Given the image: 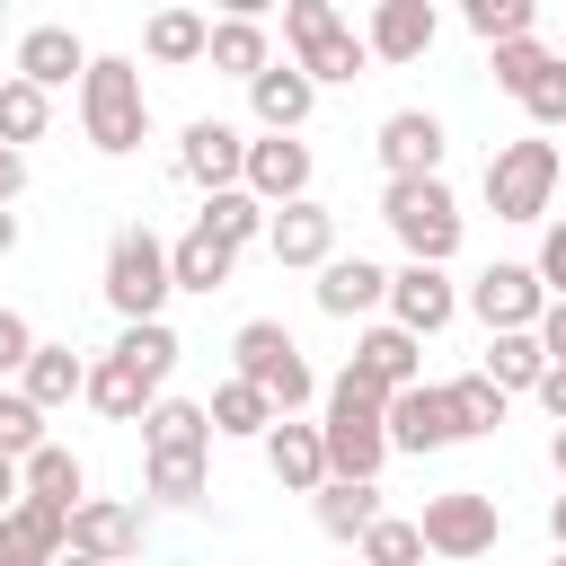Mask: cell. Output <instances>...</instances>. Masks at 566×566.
Here are the masks:
<instances>
[{
	"label": "cell",
	"mask_w": 566,
	"mask_h": 566,
	"mask_svg": "<svg viewBox=\"0 0 566 566\" xmlns=\"http://www.w3.org/2000/svg\"><path fill=\"white\" fill-rule=\"evenodd\" d=\"M80 133L106 159H133L150 142V97H142V62L133 53H88V71H80Z\"/></svg>",
	"instance_id": "6da1fadb"
},
{
	"label": "cell",
	"mask_w": 566,
	"mask_h": 566,
	"mask_svg": "<svg viewBox=\"0 0 566 566\" xmlns=\"http://www.w3.org/2000/svg\"><path fill=\"white\" fill-rule=\"evenodd\" d=\"M380 221H389V239L407 248V256H460V230H469V212H460V195L442 186V168H416V177H389L380 186Z\"/></svg>",
	"instance_id": "7a4b0ae2"
},
{
	"label": "cell",
	"mask_w": 566,
	"mask_h": 566,
	"mask_svg": "<svg viewBox=\"0 0 566 566\" xmlns=\"http://www.w3.org/2000/svg\"><path fill=\"white\" fill-rule=\"evenodd\" d=\"M230 371H248V380L274 398V416L318 407V371H310V354H301V336H292L283 318H239V336H230Z\"/></svg>",
	"instance_id": "3957f363"
},
{
	"label": "cell",
	"mask_w": 566,
	"mask_h": 566,
	"mask_svg": "<svg viewBox=\"0 0 566 566\" xmlns=\"http://www.w3.org/2000/svg\"><path fill=\"white\" fill-rule=\"evenodd\" d=\"M557 177H566L557 168V142L548 133H522V142H495L486 150V177L478 186H486V212L495 221H539L557 203Z\"/></svg>",
	"instance_id": "277c9868"
},
{
	"label": "cell",
	"mask_w": 566,
	"mask_h": 566,
	"mask_svg": "<svg viewBox=\"0 0 566 566\" xmlns=\"http://www.w3.org/2000/svg\"><path fill=\"white\" fill-rule=\"evenodd\" d=\"M97 292H106V310L115 318H150V310H168V239L150 230V221H124L115 239H106V274H97Z\"/></svg>",
	"instance_id": "5b68a950"
},
{
	"label": "cell",
	"mask_w": 566,
	"mask_h": 566,
	"mask_svg": "<svg viewBox=\"0 0 566 566\" xmlns=\"http://www.w3.org/2000/svg\"><path fill=\"white\" fill-rule=\"evenodd\" d=\"M283 44H292V62L318 80V88H345V80H363V35L336 18V0H283Z\"/></svg>",
	"instance_id": "8992f818"
},
{
	"label": "cell",
	"mask_w": 566,
	"mask_h": 566,
	"mask_svg": "<svg viewBox=\"0 0 566 566\" xmlns=\"http://www.w3.org/2000/svg\"><path fill=\"white\" fill-rule=\"evenodd\" d=\"M416 531H424V557H486L504 539V513L486 486H442V495H424Z\"/></svg>",
	"instance_id": "52a82bcc"
},
{
	"label": "cell",
	"mask_w": 566,
	"mask_h": 566,
	"mask_svg": "<svg viewBox=\"0 0 566 566\" xmlns=\"http://www.w3.org/2000/svg\"><path fill=\"white\" fill-rule=\"evenodd\" d=\"M380 433H389V451H407V460H424V451H451L460 442V416H451V398H442V380H398L389 389V407H380Z\"/></svg>",
	"instance_id": "ba28073f"
},
{
	"label": "cell",
	"mask_w": 566,
	"mask_h": 566,
	"mask_svg": "<svg viewBox=\"0 0 566 566\" xmlns=\"http://www.w3.org/2000/svg\"><path fill=\"white\" fill-rule=\"evenodd\" d=\"M398 327H416V336H442L451 318H460V283L442 274V256H407L398 274H389V301H380Z\"/></svg>",
	"instance_id": "9c48e42d"
},
{
	"label": "cell",
	"mask_w": 566,
	"mask_h": 566,
	"mask_svg": "<svg viewBox=\"0 0 566 566\" xmlns=\"http://www.w3.org/2000/svg\"><path fill=\"white\" fill-rule=\"evenodd\" d=\"M265 256L292 265V274H310L318 256H336V212H327L318 195H283V203L265 212Z\"/></svg>",
	"instance_id": "30bf717a"
},
{
	"label": "cell",
	"mask_w": 566,
	"mask_h": 566,
	"mask_svg": "<svg viewBox=\"0 0 566 566\" xmlns=\"http://www.w3.org/2000/svg\"><path fill=\"white\" fill-rule=\"evenodd\" d=\"M539 301H548L539 265H513V256H495V265L460 292V310H469L478 327H531V318H539Z\"/></svg>",
	"instance_id": "8fae6325"
},
{
	"label": "cell",
	"mask_w": 566,
	"mask_h": 566,
	"mask_svg": "<svg viewBox=\"0 0 566 566\" xmlns=\"http://www.w3.org/2000/svg\"><path fill=\"white\" fill-rule=\"evenodd\" d=\"M310 106H318V80H310L292 53H265V62L248 71V115H256L265 133H301Z\"/></svg>",
	"instance_id": "7c38bea8"
},
{
	"label": "cell",
	"mask_w": 566,
	"mask_h": 566,
	"mask_svg": "<svg viewBox=\"0 0 566 566\" xmlns=\"http://www.w3.org/2000/svg\"><path fill=\"white\" fill-rule=\"evenodd\" d=\"M433 35H442V9H433V0H371L363 53H371V62H389V71H407V62H424V53H433Z\"/></svg>",
	"instance_id": "4fadbf2b"
},
{
	"label": "cell",
	"mask_w": 566,
	"mask_h": 566,
	"mask_svg": "<svg viewBox=\"0 0 566 566\" xmlns=\"http://www.w3.org/2000/svg\"><path fill=\"white\" fill-rule=\"evenodd\" d=\"M62 548H71V504H44V495L0 504V566H44Z\"/></svg>",
	"instance_id": "5bb4252c"
},
{
	"label": "cell",
	"mask_w": 566,
	"mask_h": 566,
	"mask_svg": "<svg viewBox=\"0 0 566 566\" xmlns=\"http://www.w3.org/2000/svg\"><path fill=\"white\" fill-rule=\"evenodd\" d=\"M310 177H318L310 142H301V133H265V124H256V142H248V159H239V186H248V195H265V203H283V195H310Z\"/></svg>",
	"instance_id": "9a60e30c"
},
{
	"label": "cell",
	"mask_w": 566,
	"mask_h": 566,
	"mask_svg": "<svg viewBox=\"0 0 566 566\" xmlns=\"http://www.w3.org/2000/svg\"><path fill=\"white\" fill-rule=\"evenodd\" d=\"M150 539V513L124 495H80L71 504V557H133Z\"/></svg>",
	"instance_id": "2e32d148"
},
{
	"label": "cell",
	"mask_w": 566,
	"mask_h": 566,
	"mask_svg": "<svg viewBox=\"0 0 566 566\" xmlns=\"http://www.w3.org/2000/svg\"><path fill=\"white\" fill-rule=\"evenodd\" d=\"M239 159H248V133L221 124V115H195L177 133V177L203 195V186H239Z\"/></svg>",
	"instance_id": "e0dca14e"
},
{
	"label": "cell",
	"mask_w": 566,
	"mask_h": 566,
	"mask_svg": "<svg viewBox=\"0 0 566 566\" xmlns=\"http://www.w3.org/2000/svg\"><path fill=\"white\" fill-rule=\"evenodd\" d=\"M256 451H265V469H274L283 495H310V486L327 478V442H318V424H301V407L274 416V424L256 433Z\"/></svg>",
	"instance_id": "ac0fdd59"
},
{
	"label": "cell",
	"mask_w": 566,
	"mask_h": 566,
	"mask_svg": "<svg viewBox=\"0 0 566 566\" xmlns=\"http://www.w3.org/2000/svg\"><path fill=\"white\" fill-rule=\"evenodd\" d=\"M442 115L433 106H398V115H380V133H371V150H380V168L389 177H416V168H442Z\"/></svg>",
	"instance_id": "d6986e66"
},
{
	"label": "cell",
	"mask_w": 566,
	"mask_h": 566,
	"mask_svg": "<svg viewBox=\"0 0 566 566\" xmlns=\"http://www.w3.org/2000/svg\"><path fill=\"white\" fill-rule=\"evenodd\" d=\"M310 274H318L310 292H318L327 318H371V310L389 301V265H371V256H318Z\"/></svg>",
	"instance_id": "ffe728a7"
},
{
	"label": "cell",
	"mask_w": 566,
	"mask_h": 566,
	"mask_svg": "<svg viewBox=\"0 0 566 566\" xmlns=\"http://www.w3.org/2000/svg\"><path fill=\"white\" fill-rule=\"evenodd\" d=\"M230 274H239V248H230L221 230H203V221H195L186 239H168V283H177V292H203V301H212Z\"/></svg>",
	"instance_id": "44dd1931"
},
{
	"label": "cell",
	"mask_w": 566,
	"mask_h": 566,
	"mask_svg": "<svg viewBox=\"0 0 566 566\" xmlns=\"http://www.w3.org/2000/svg\"><path fill=\"white\" fill-rule=\"evenodd\" d=\"M80 380H88V354H80V345H53V336H35V345H27V363H18V389H27L44 416H53V407H71V398H80Z\"/></svg>",
	"instance_id": "7402d4cb"
},
{
	"label": "cell",
	"mask_w": 566,
	"mask_h": 566,
	"mask_svg": "<svg viewBox=\"0 0 566 566\" xmlns=\"http://www.w3.org/2000/svg\"><path fill=\"white\" fill-rule=\"evenodd\" d=\"M133 424H142V451H212V407L203 398H168L159 389Z\"/></svg>",
	"instance_id": "603a6c76"
},
{
	"label": "cell",
	"mask_w": 566,
	"mask_h": 566,
	"mask_svg": "<svg viewBox=\"0 0 566 566\" xmlns=\"http://www.w3.org/2000/svg\"><path fill=\"white\" fill-rule=\"evenodd\" d=\"M18 71H27L35 88H80L88 44H80L71 27H27V35H18Z\"/></svg>",
	"instance_id": "cb8c5ba5"
},
{
	"label": "cell",
	"mask_w": 566,
	"mask_h": 566,
	"mask_svg": "<svg viewBox=\"0 0 566 566\" xmlns=\"http://www.w3.org/2000/svg\"><path fill=\"white\" fill-rule=\"evenodd\" d=\"M345 363H363L371 380H389V389H398V380H416V371H424V336H416V327H398V318H371V327L354 336V354H345Z\"/></svg>",
	"instance_id": "d4e9b609"
},
{
	"label": "cell",
	"mask_w": 566,
	"mask_h": 566,
	"mask_svg": "<svg viewBox=\"0 0 566 566\" xmlns=\"http://www.w3.org/2000/svg\"><path fill=\"white\" fill-rule=\"evenodd\" d=\"M80 398H88V407H97L106 424H133V416H142V407H150L159 389H150V380H142V371H133V363H124V354L106 345V354L88 363V380H80Z\"/></svg>",
	"instance_id": "484cf974"
},
{
	"label": "cell",
	"mask_w": 566,
	"mask_h": 566,
	"mask_svg": "<svg viewBox=\"0 0 566 566\" xmlns=\"http://www.w3.org/2000/svg\"><path fill=\"white\" fill-rule=\"evenodd\" d=\"M18 495H44V504H80V495H88V460H80L71 442H53V433H44V442L18 460Z\"/></svg>",
	"instance_id": "4316f807"
},
{
	"label": "cell",
	"mask_w": 566,
	"mask_h": 566,
	"mask_svg": "<svg viewBox=\"0 0 566 566\" xmlns=\"http://www.w3.org/2000/svg\"><path fill=\"white\" fill-rule=\"evenodd\" d=\"M212 442H256L265 424H274V398L248 380V371H230V380H212Z\"/></svg>",
	"instance_id": "83f0119b"
},
{
	"label": "cell",
	"mask_w": 566,
	"mask_h": 566,
	"mask_svg": "<svg viewBox=\"0 0 566 566\" xmlns=\"http://www.w3.org/2000/svg\"><path fill=\"white\" fill-rule=\"evenodd\" d=\"M203 35H212V18H203V9H150L142 53H150L159 71H195V62H203Z\"/></svg>",
	"instance_id": "f1b7e54d"
},
{
	"label": "cell",
	"mask_w": 566,
	"mask_h": 566,
	"mask_svg": "<svg viewBox=\"0 0 566 566\" xmlns=\"http://www.w3.org/2000/svg\"><path fill=\"white\" fill-rule=\"evenodd\" d=\"M265 212H274V203H265V195H248V186H203V212H195V221H203V230H221V239L248 256V248H265Z\"/></svg>",
	"instance_id": "f546056e"
},
{
	"label": "cell",
	"mask_w": 566,
	"mask_h": 566,
	"mask_svg": "<svg viewBox=\"0 0 566 566\" xmlns=\"http://www.w3.org/2000/svg\"><path fill=\"white\" fill-rule=\"evenodd\" d=\"M310 513H318L327 539H354V531L380 513V478H318V486H310Z\"/></svg>",
	"instance_id": "4dcf8cb0"
},
{
	"label": "cell",
	"mask_w": 566,
	"mask_h": 566,
	"mask_svg": "<svg viewBox=\"0 0 566 566\" xmlns=\"http://www.w3.org/2000/svg\"><path fill=\"white\" fill-rule=\"evenodd\" d=\"M142 495L168 513H195L203 504V451H142Z\"/></svg>",
	"instance_id": "1f68e13d"
},
{
	"label": "cell",
	"mask_w": 566,
	"mask_h": 566,
	"mask_svg": "<svg viewBox=\"0 0 566 566\" xmlns=\"http://www.w3.org/2000/svg\"><path fill=\"white\" fill-rule=\"evenodd\" d=\"M115 354H124V363H133V371H142L150 389H168V371H177V354H186V345H177V327H168V318L150 310V318H124Z\"/></svg>",
	"instance_id": "d6a6232c"
},
{
	"label": "cell",
	"mask_w": 566,
	"mask_h": 566,
	"mask_svg": "<svg viewBox=\"0 0 566 566\" xmlns=\"http://www.w3.org/2000/svg\"><path fill=\"white\" fill-rule=\"evenodd\" d=\"M265 53H274V44H265V27H256V18H230V9H221V18H212V35H203V62H212L221 80H248Z\"/></svg>",
	"instance_id": "836d02e7"
},
{
	"label": "cell",
	"mask_w": 566,
	"mask_h": 566,
	"mask_svg": "<svg viewBox=\"0 0 566 566\" xmlns=\"http://www.w3.org/2000/svg\"><path fill=\"white\" fill-rule=\"evenodd\" d=\"M442 398H451V416H460V442L495 433V424H504V407H513V389H504V380H486V371H460V380H442Z\"/></svg>",
	"instance_id": "e575fe53"
},
{
	"label": "cell",
	"mask_w": 566,
	"mask_h": 566,
	"mask_svg": "<svg viewBox=\"0 0 566 566\" xmlns=\"http://www.w3.org/2000/svg\"><path fill=\"white\" fill-rule=\"evenodd\" d=\"M539 363H548V345L531 336V327H486V380H504V389H531L539 380Z\"/></svg>",
	"instance_id": "d590c367"
},
{
	"label": "cell",
	"mask_w": 566,
	"mask_h": 566,
	"mask_svg": "<svg viewBox=\"0 0 566 566\" xmlns=\"http://www.w3.org/2000/svg\"><path fill=\"white\" fill-rule=\"evenodd\" d=\"M44 124H53V88H35L27 71H9L0 80V142H44Z\"/></svg>",
	"instance_id": "8d00e7d4"
},
{
	"label": "cell",
	"mask_w": 566,
	"mask_h": 566,
	"mask_svg": "<svg viewBox=\"0 0 566 566\" xmlns=\"http://www.w3.org/2000/svg\"><path fill=\"white\" fill-rule=\"evenodd\" d=\"M548 53H557V44H539V27H522V35H495V44H486V71H495V88H504V97H522V88L539 80V62H548Z\"/></svg>",
	"instance_id": "74e56055"
},
{
	"label": "cell",
	"mask_w": 566,
	"mask_h": 566,
	"mask_svg": "<svg viewBox=\"0 0 566 566\" xmlns=\"http://www.w3.org/2000/svg\"><path fill=\"white\" fill-rule=\"evenodd\" d=\"M460 9V27L478 35V44H495V35H522V27H539V0H451Z\"/></svg>",
	"instance_id": "f35d334b"
},
{
	"label": "cell",
	"mask_w": 566,
	"mask_h": 566,
	"mask_svg": "<svg viewBox=\"0 0 566 566\" xmlns=\"http://www.w3.org/2000/svg\"><path fill=\"white\" fill-rule=\"evenodd\" d=\"M354 548H363V557H380V566H407V557H424V531H416V522H398V513H371V522L354 531Z\"/></svg>",
	"instance_id": "ab89813d"
},
{
	"label": "cell",
	"mask_w": 566,
	"mask_h": 566,
	"mask_svg": "<svg viewBox=\"0 0 566 566\" xmlns=\"http://www.w3.org/2000/svg\"><path fill=\"white\" fill-rule=\"evenodd\" d=\"M35 442H44V407H35L18 380H0V451H9V460H27Z\"/></svg>",
	"instance_id": "60d3db41"
},
{
	"label": "cell",
	"mask_w": 566,
	"mask_h": 566,
	"mask_svg": "<svg viewBox=\"0 0 566 566\" xmlns=\"http://www.w3.org/2000/svg\"><path fill=\"white\" fill-rule=\"evenodd\" d=\"M522 115H531L539 133H557V124H566V53H548V62H539V80L522 88Z\"/></svg>",
	"instance_id": "b9f144b4"
},
{
	"label": "cell",
	"mask_w": 566,
	"mask_h": 566,
	"mask_svg": "<svg viewBox=\"0 0 566 566\" xmlns=\"http://www.w3.org/2000/svg\"><path fill=\"white\" fill-rule=\"evenodd\" d=\"M531 265H539L548 292H566V212H539V256Z\"/></svg>",
	"instance_id": "7bdbcfd3"
},
{
	"label": "cell",
	"mask_w": 566,
	"mask_h": 566,
	"mask_svg": "<svg viewBox=\"0 0 566 566\" xmlns=\"http://www.w3.org/2000/svg\"><path fill=\"white\" fill-rule=\"evenodd\" d=\"M27 345H35V327H27V310H9V301H0V380H18V363H27Z\"/></svg>",
	"instance_id": "ee69618b"
},
{
	"label": "cell",
	"mask_w": 566,
	"mask_h": 566,
	"mask_svg": "<svg viewBox=\"0 0 566 566\" xmlns=\"http://www.w3.org/2000/svg\"><path fill=\"white\" fill-rule=\"evenodd\" d=\"M531 398L548 407V424L566 416V354H548V363H539V380H531Z\"/></svg>",
	"instance_id": "f6af8a7d"
},
{
	"label": "cell",
	"mask_w": 566,
	"mask_h": 566,
	"mask_svg": "<svg viewBox=\"0 0 566 566\" xmlns=\"http://www.w3.org/2000/svg\"><path fill=\"white\" fill-rule=\"evenodd\" d=\"M531 336H539L548 354H566V292H548V301H539V318H531Z\"/></svg>",
	"instance_id": "bcb514c9"
},
{
	"label": "cell",
	"mask_w": 566,
	"mask_h": 566,
	"mask_svg": "<svg viewBox=\"0 0 566 566\" xmlns=\"http://www.w3.org/2000/svg\"><path fill=\"white\" fill-rule=\"evenodd\" d=\"M27 195V142H0V203Z\"/></svg>",
	"instance_id": "7dc6e473"
},
{
	"label": "cell",
	"mask_w": 566,
	"mask_h": 566,
	"mask_svg": "<svg viewBox=\"0 0 566 566\" xmlns=\"http://www.w3.org/2000/svg\"><path fill=\"white\" fill-rule=\"evenodd\" d=\"M548 469H557V486H566V416L548 424Z\"/></svg>",
	"instance_id": "c3c4849f"
},
{
	"label": "cell",
	"mask_w": 566,
	"mask_h": 566,
	"mask_svg": "<svg viewBox=\"0 0 566 566\" xmlns=\"http://www.w3.org/2000/svg\"><path fill=\"white\" fill-rule=\"evenodd\" d=\"M230 18H265V9H283V0H221Z\"/></svg>",
	"instance_id": "681fc988"
},
{
	"label": "cell",
	"mask_w": 566,
	"mask_h": 566,
	"mask_svg": "<svg viewBox=\"0 0 566 566\" xmlns=\"http://www.w3.org/2000/svg\"><path fill=\"white\" fill-rule=\"evenodd\" d=\"M548 539H557V548H566V495H557V504H548Z\"/></svg>",
	"instance_id": "f907efd6"
},
{
	"label": "cell",
	"mask_w": 566,
	"mask_h": 566,
	"mask_svg": "<svg viewBox=\"0 0 566 566\" xmlns=\"http://www.w3.org/2000/svg\"><path fill=\"white\" fill-rule=\"evenodd\" d=\"M9 248H18V212L0 203V256H9Z\"/></svg>",
	"instance_id": "816d5d0a"
},
{
	"label": "cell",
	"mask_w": 566,
	"mask_h": 566,
	"mask_svg": "<svg viewBox=\"0 0 566 566\" xmlns=\"http://www.w3.org/2000/svg\"><path fill=\"white\" fill-rule=\"evenodd\" d=\"M9 495H18V460L0 451V504H9Z\"/></svg>",
	"instance_id": "f5cc1de1"
},
{
	"label": "cell",
	"mask_w": 566,
	"mask_h": 566,
	"mask_svg": "<svg viewBox=\"0 0 566 566\" xmlns=\"http://www.w3.org/2000/svg\"><path fill=\"white\" fill-rule=\"evenodd\" d=\"M557 133H566V124H557ZM557 168H566V142H557Z\"/></svg>",
	"instance_id": "db71d44e"
},
{
	"label": "cell",
	"mask_w": 566,
	"mask_h": 566,
	"mask_svg": "<svg viewBox=\"0 0 566 566\" xmlns=\"http://www.w3.org/2000/svg\"><path fill=\"white\" fill-rule=\"evenodd\" d=\"M557 53H566V44H557Z\"/></svg>",
	"instance_id": "11a10c76"
}]
</instances>
